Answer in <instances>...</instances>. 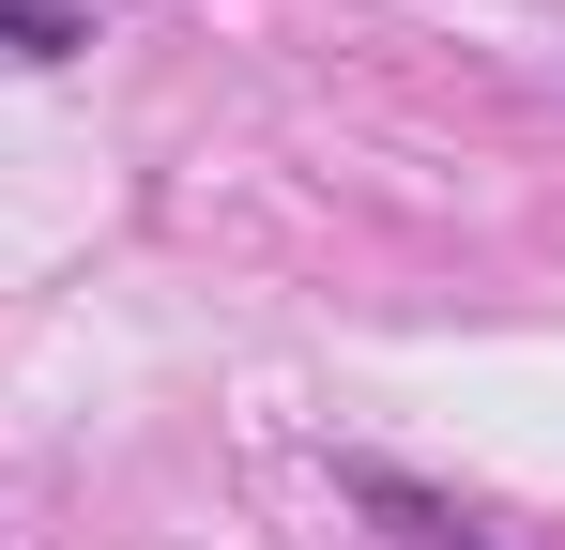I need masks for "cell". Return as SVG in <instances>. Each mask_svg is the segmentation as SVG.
Segmentation results:
<instances>
[{
  "instance_id": "1",
  "label": "cell",
  "mask_w": 565,
  "mask_h": 550,
  "mask_svg": "<svg viewBox=\"0 0 565 550\" xmlns=\"http://www.w3.org/2000/svg\"><path fill=\"white\" fill-rule=\"evenodd\" d=\"M352 505H367V520H397V536H413V550H489V536H473V520H459V505H428L413 474H352Z\"/></svg>"
},
{
  "instance_id": "2",
  "label": "cell",
  "mask_w": 565,
  "mask_h": 550,
  "mask_svg": "<svg viewBox=\"0 0 565 550\" xmlns=\"http://www.w3.org/2000/svg\"><path fill=\"white\" fill-rule=\"evenodd\" d=\"M0 46H15V62H62V46H93V31H77V0H0Z\"/></svg>"
}]
</instances>
